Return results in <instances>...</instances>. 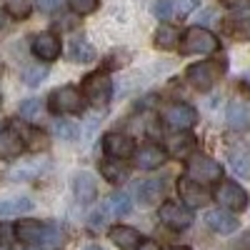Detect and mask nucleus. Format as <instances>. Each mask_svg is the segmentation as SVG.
<instances>
[{
	"label": "nucleus",
	"instance_id": "nucleus-26",
	"mask_svg": "<svg viewBox=\"0 0 250 250\" xmlns=\"http://www.w3.org/2000/svg\"><path fill=\"white\" fill-rule=\"evenodd\" d=\"M70 60L73 62H93L95 60V50L90 48L88 40H73L70 43Z\"/></svg>",
	"mask_w": 250,
	"mask_h": 250
},
{
	"label": "nucleus",
	"instance_id": "nucleus-9",
	"mask_svg": "<svg viewBox=\"0 0 250 250\" xmlns=\"http://www.w3.org/2000/svg\"><path fill=\"white\" fill-rule=\"evenodd\" d=\"M215 200L220 203V208H225V210H233V213H240L248 208L250 198L248 193L243 190V188L233 180H225L218 185V190H215Z\"/></svg>",
	"mask_w": 250,
	"mask_h": 250
},
{
	"label": "nucleus",
	"instance_id": "nucleus-29",
	"mask_svg": "<svg viewBox=\"0 0 250 250\" xmlns=\"http://www.w3.org/2000/svg\"><path fill=\"white\" fill-rule=\"evenodd\" d=\"M43 78H48V65H35V68H28L25 73H23V80L28 83V85H40L43 83Z\"/></svg>",
	"mask_w": 250,
	"mask_h": 250
},
{
	"label": "nucleus",
	"instance_id": "nucleus-23",
	"mask_svg": "<svg viewBox=\"0 0 250 250\" xmlns=\"http://www.w3.org/2000/svg\"><path fill=\"white\" fill-rule=\"evenodd\" d=\"M228 160H230V168L235 170V175L250 178V150H248V148H235V150H230Z\"/></svg>",
	"mask_w": 250,
	"mask_h": 250
},
{
	"label": "nucleus",
	"instance_id": "nucleus-34",
	"mask_svg": "<svg viewBox=\"0 0 250 250\" xmlns=\"http://www.w3.org/2000/svg\"><path fill=\"white\" fill-rule=\"evenodd\" d=\"M60 3L62 0H35V5H38L40 13H55L60 8Z\"/></svg>",
	"mask_w": 250,
	"mask_h": 250
},
{
	"label": "nucleus",
	"instance_id": "nucleus-7",
	"mask_svg": "<svg viewBox=\"0 0 250 250\" xmlns=\"http://www.w3.org/2000/svg\"><path fill=\"white\" fill-rule=\"evenodd\" d=\"M48 108L55 115H78L83 110V95L73 85H62V88L50 93Z\"/></svg>",
	"mask_w": 250,
	"mask_h": 250
},
{
	"label": "nucleus",
	"instance_id": "nucleus-2",
	"mask_svg": "<svg viewBox=\"0 0 250 250\" xmlns=\"http://www.w3.org/2000/svg\"><path fill=\"white\" fill-rule=\"evenodd\" d=\"M225 70V60H200L185 70V80L200 93L210 90Z\"/></svg>",
	"mask_w": 250,
	"mask_h": 250
},
{
	"label": "nucleus",
	"instance_id": "nucleus-4",
	"mask_svg": "<svg viewBox=\"0 0 250 250\" xmlns=\"http://www.w3.org/2000/svg\"><path fill=\"white\" fill-rule=\"evenodd\" d=\"M80 93L83 98H85L88 103H93V105H108L110 103V95H113V83L105 73H90L83 78V85H80Z\"/></svg>",
	"mask_w": 250,
	"mask_h": 250
},
{
	"label": "nucleus",
	"instance_id": "nucleus-35",
	"mask_svg": "<svg viewBox=\"0 0 250 250\" xmlns=\"http://www.w3.org/2000/svg\"><path fill=\"white\" fill-rule=\"evenodd\" d=\"M135 250H160V245L155 240H140V245Z\"/></svg>",
	"mask_w": 250,
	"mask_h": 250
},
{
	"label": "nucleus",
	"instance_id": "nucleus-22",
	"mask_svg": "<svg viewBox=\"0 0 250 250\" xmlns=\"http://www.w3.org/2000/svg\"><path fill=\"white\" fill-rule=\"evenodd\" d=\"M73 190H75V198H78L80 203H93L95 195H98V185H95L93 175L78 173V175L73 178Z\"/></svg>",
	"mask_w": 250,
	"mask_h": 250
},
{
	"label": "nucleus",
	"instance_id": "nucleus-32",
	"mask_svg": "<svg viewBox=\"0 0 250 250\" xmlns=\"http://www.w3.org/2000/svg\"><path fill=\"white\" fill-rule=\"evenodd\" d=\"M153 13H155V18H160V20H168V18L173 15V3H170V0H155Z\"/></svg>",
	"mask_w": 250,
	"mask_h": 250
},
{
	"label": "nucleus",
	"instance_id": "nucleus-13",
	"mask_svg": "<svg viewBox=\"0 0 250 250\" xmlns=\"http://www.w3.org/2000/svg\"><path fill=\"white\" fill-rule=\"evenodd\" d=\"M33 55L38 60H43V62H53L58 55H60V38L53 35V33H38L33 38Z\"/></svg>",
	"mask_w": 250,
	"mask_h": 250
},
{
	"label": "nucleus",
	"instance_id": "nucleus-1",
	"mask_svg": "<svg viewBox=\"0 0 250 250\" xmlns=\"http://www.w3.org/2000/svg\"><path fill=\"white\" fill-rule=\"evenodd\" d=\"M15 238L28 245L40 248H58L65 243V230L58 223H40V220H18L15 223Z\"/></svg>",
	"mask_w": 250,
	"mask_h": 250
},
{
	"label": "nucleus",
	"instance_id": "nucleus-38",
	"mask_svg": "<svg viewBox=\"0 0 250 250\" xmlns=\"http://www.w3.org/2000/svg\"><path fill=\"white\" fill-rule=\"evenodd\" d=\"M170 250H190V248H170Z\"/></svg>",
	"mask_w": 250,
	"mask_h": 250
},
{
	"label": "nucleus",
	"instance_id": "nucleus-25",
	"mask_svg": "<svg viewBox=\"0 0 250 250\" xmlns=\"http://www.w3.org/2000/svg\"><path fill=\"white\" fill-rule=\"evenodd\" d=\"M178 40H180V33L173 25H160L155 30V45L160 50H173L178 45Z\"/></svg>",
	"mask_w": 250,
	"mask_h": 250
},
{
	"label": "nucleus",
	"instance_id": "nucleus-33",
	"mask_svg": "<svg viewBox=\"0 0 250 250\" xmlns=\"http://www.w3.org/2000/svg\"><path fill=\"white\" fill-rule=\"evenodd\" d=\"M198 3H200V0H175V13L180 18H185V15H190L198 8Z\"/></svg>",
	"mask_w": 250,
	"mask_h": 250
},
{
	"label": "nucleus",
	"instance_id": "nucleus-31",
	"mask_svg": "<svg viewBox=\"0 0 250 250\" xmlns=\"http://www.w3.org/2000/svg\"><path fill=\"white\" fill-rule=\"evenodd\" d=\"M53 130H55V135H60V138H65V140H70V138H75V128L68 123V120H55V125H53Z\"/></svg>",
	"mask_w": 250,
	"mask_h": 250
},
{
	"label": "nucleus",
	"instance_id": "nucleus-17",
	"mask_svg": "<svg viewBox=\"0 0 250 250\" xmlns=\"http://www.w3.org/2000/svg\"><path fill=\"white\" fill-rule=\"evenodd\" d=\"M228 123L235 130H248L250 128V103L248 100H233L228 105Z\"/></svg>",
	"mask_w": 250,
	"mask_h": 250
},
{
	"label": "nucleus",
	"instance_id": "nucleus-5",
	"mask_svg": "<svg viewBox=\"0 0 250 250\" xmlns=\"http://www.w3.org/2000/svg\"><path fill=\"white\" fill-rule=\"evenodd\" d=\"M190 160L185 163V175L198 183H215L223 180V165L208 155H188Z\"/></svg>",
	"mask_w": 250,
	"mask_h": 250
},
{
	"label": "nucleus",
	"instance_id": "nucleus-37",
	"mask_svg": "<svg viewBox=\"0 0 250 250\" xmlns=\"http://www.w3.org/2000/svg\"><path fill=\"white\" fill-rule=\"evenodd\" d=\"M85 250H103L100 245H90V248H85Z\"/></svg>",
	"mask_w": 250,
	"mask_h": 250
},
{
	"label": "nucleus",
	"instance_id": "nucleus-30",
	"mask_svg": "<svg viewBox=\"0 0 250 250\" xmlns=\"http://www.w3.org/2000/svg\"><path fill=\"white\" fill-rule=\"evenodd\" d=\"M20 115L23 118H28V120H38V115H40V100H35V98H30V100H25L23 105H20Z\"/></svg>",
	"mask_w": 250,
	"mask_h": 250
},
{
	"label": "nucleus",
	"instance_id": "nucleus-19",
	"mask_svg": "<svg viewBox=\"0 0 250 250\" xmlns=\"http://www.w3.org/2000/svg\"><path fill=\"white\" fill-rule=\"evenodd\" d=\"M110 240L120 250H135L143 238H140V233L135 230V228H130V225H115V228H110Z\"/></svg>",
	"mask_w": 250,
	"mask_h": 250
},
{
	"label": "nucleus",
	"instance_id": "nucleus-39",
	"mask_svg": "<svg viewBox=\"0 0 250 250\" xmlns=\"http://www.w3.org/2000/svg\"><path fill=\"white\" fill-rule=\"evenodd\" d=\"M0 25H3V13H0Z\"/></svg>",
	"mask_w": 250,
	"mask_h": 250
},
{
	"label": "nucleus",
	"instance_id": "nucleus-24",
	"mask_svg": "<svg viewBox=\"0 0 250 250\" xmlns=\"http://www.w3.org/2000/svg\"><path fill=\"white\" fill-rule=\"evenodd\" d=\"M33 208V203L28 198H8V200H0V215H23Z\"/></svg>",
	"mask_w": 250,
	"mask_h": 250
},
{
	"label": "nucleus",
	"instance_id": "nucleus-15",
	"mask_svg": "<svg viewBox=\"0 0 250 250\" xmlns=\"http://www.w3.org/2000/svg\"><path fill=\"white\" fill-rule=\"evenodd\" d=\"M23 150H25V140H23V135L18 133V128H13V125H10V128L0 130V158L13 160Z\"/></svg>",
	"mask_w": 250,
	"mask_h": 250
},
{
	"label": "nucleus",
	"instance_id": "nucleus-16",
	"mask_svg": "<svg viewBox=\"0 0 250 250\" xmlns=\"http://www.w3.org/2000/svg\"><path fill=\"white\" fill-rule=\"evenodd\" d=\"M133 155H135V165L143 170H155L168 160V153H165L160 145H143V148L135 150Z\"/></svg>",
	"mask_w": 250,
	"mask_h": 250
},
{
	"label": "nucleus",
	"instance_id": "nucleus-14",
	"mask_svg": "<svg viewBox=\"0 0 250 250\" xmlns=\"http://www.w3.org/2000/svg\"><path fill=\"white\" fill-rule=\"evenodd\" d=\"M130 198L128 195H125V193H113L105 203H103V213H95L93 215V225L98 228V225H103V223H105V220H103V218H120V215H128L130 213Z\"/></svg>",
	"mask_w": 250,
	"mask_h": 250
},
{
	"label": "nucleus",
	"instance_id": "nucleus-36",
	"mask_svg": "<svg viewBox=\"0 0 250 250\" xmlns=\"http://www.w3.org/2000/svg\"><path fill=\"white\" fill-rule=\"evenodd\" d=\"M223 5H228V8H240V5H245L248 0H220Z\"/></svg>",
	"mask_w": 250,
	"mask_h": 250
},
{
	"label": "nucleus",
	"instance_id": "nucleus-40",
	"mask_svg": "<svg viewBox=\"0 0 250 250\" xmlns=\"http://www.w3.org/2000/svg\"><path fill=\"white\" fill-rule=\"evenodd\" d=\"M3 250H5V248H3Z\"/></svg>",
	"mask_w": 250,
	"mask_h": 250
},
{
	"label": "nucleus",
	"instance_id": "nucleus-8",
	"mask_svg": "<svg viewBox=\"0 0 250 250\" xmlns=\"http://www.w3.org/2000/svg\"><path fill=\"white\" fill-rule=\"evenodd\" d=\"M163 120L173 130H188L198 123V113L188 103H170V105L163 108Z\"/></svg>",
	"mask_w": 250,
	"mask_h": 250
},
{
	"label": "nucleus",
	"instance_id": "nucleus-21",
	"mask_svg": "<svg viewBox=\"0 0 250 250\" xmlns=\"http://www.w3.org/2000/svg\"><path fill=\"white\" fill-rule=\"evenodd\" d=\"M163 195H165V183L160 178H150L138 185V200L143 205H155V203H160Z\"/></svg>",
	"mask_w": 250,
	"mask_h": 250
},
{
	"label": "nucleus",
	"instance_id": "nucleus-11",
	"mask_svg": "<svg viewBox=\"0 0 250 250\" xmlns=\"http://www.w3.org/2000/svg\"><path fill=\"white\" fill-rule=\"evenodd\" d=\"M103 150H105L108 158L128 160L135 153V143H133V138L123 135V133H108L105 138H103Z\"/></svg>",
	"mask_w": 250,
	"mask_h": 250
},
{
	"label": "nucleus",
	"instance_id": "nucleus-20",
	"mask_svg": "<svg viewBox=\"0 0 250 250\" xmlns=\"http://www.w3.org/2000/svg\"><path fill=\"white\" fill-rule=\"evenodd\" d=\"M100 175L105 178L108 183H113V185H123L125 180L130 178V170L123 165V160H115V158H110V160H100Z\"/></svg>",
	"mask_w": 250,
	"mask_h": 250
},
{
	"label": "nucleus",
	"instance_id": "nucleus-6",
	"mask_svg": "<svg viewBox=\"0 0 250 250\" xmlns=\"http://www.w3.org/2000/svg\"><path fill=\"white\" fill-rule=\"evenodd\" d=\"M158 218L165 228H170V230H185V228L193 225V210L183 203H175V200H165L160 203L158 208Z\"/></svg>",
	"mask_w": 250,
	"mask_h": 250
},
{
	"label": "nucleus",
	"instance_id": "nucleus-18",
	"mask_svg": "<svg viewBox=\"0 0 250 250\" xmlns=\"http://www.w3.org/2000/svg\"><path fill=\"white\" fill-rule=\"evenodd\" d=\"M193 150H195V135H190V133H175V135H170L168 138V155H173V158H188V155H193Z\"/></svg>",
	"mask_w": 250,
	"mask_h": 250
},
{
	"label": "nucleus",
	"instance_id": "nucleus-27",
	"mask_svg": "<svg viewBox=\"0 0 250 250\" xmlns=\"http://www.w3.org/2000/svg\"><path fill=\"white\" fill-rule=\"evenodd\" d=\"M3 8H5V13L10 18L25 20L30 15V10H33V3H30V0H3Z\"/></svg>",
	"mask_w": 250,
	"mask_h": 250
},
{
	"label": "nucleus",
	"instance_id": "nucleus-3",
	"mask_svg": "<svg viewBox=\"0 0 250 250\" xmlns=\"http://www.w3.org/2000/svg\"><path fill=\"white\" fill-rule=\"evenodd\" d=\"M220 48V40L208 30V28H190L180 38V53L183 55H213Z\"/></svg>",
	"mask_w": 250,
	"mask_h": 250
},
{
	"label": "nucleus",
	"instance_id": "nucleus-12",
	"mask_svg": "<svg viewBox=\"0 0 250 250\" xmlns=\"http://www.w3.org/2000/svg\"><path fill=\"white\" fill-rule=\"evenodd\" d=\"M205 225L210 230L220 233V235H230L240 228V220L233 215V210H225V208H215V210L205 213Z\"/></svg>",
	"mask_w": 250,
	"mask_h": 250
},
{
	"label": "nucleus",
	"instance_id": "nucleus-28",
	"mask_svg": "<svg viewBox=\"0 0 250 250\" xmlns=\"http://www.w3.org/2000/svg\"><path fill=\"white\" fill-rule=\"evenodd\" d=\"M68 5L75 15H90V13L98 10L100 0H68Z\"/></svg>",
	"mask_w": 250,
	"mask_h": 250
},
{
	"label": "nucleus",
	"instance_id": "nucleus-10",
	"mask_svg": "<svg viewBox=\"0 0 250 250\" xmlns=\"http://www.w3.org/2000/svg\"><path fill=\"white\" fill-rule=\"evenodd\" d=\"M178 195H180V203L188 205L193 210V208H203L210 203V193H208L205 183H198L193 178H180L178 180Z\"/></svg>",
	"mask_w": 250,
	"mask_h": 250
}]
</instances>
